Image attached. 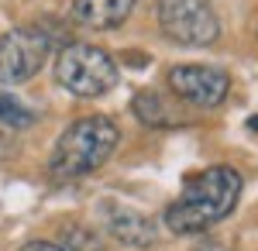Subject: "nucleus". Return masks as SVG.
Here are the masks:
<instances>
[{
    "label": "nucleus",
    "mask_w": 258,
    "mask_h": 251,
    "mask_svg": "<svg viewBox=\"0 0 258 251\" xmlns=\"http://www.w3.org/2000/svg\"><path fill=\"white\" fill-rule=\"evenodd\" d=\"M241 172L231 165H210L193 175L182 193L165 207V227L172 234H197L220 224L241 200Z\"/></svg>",
    "instance_id": "nucleus-1"
},
{
    "label": "nucleus",
    "mask_w": 258,
    "mask_h": 251,
    "mask_svg": "<svg viewBox=\"0 0 258 251\" xmlns=\"http://www.w3.org/2000/svg\"><path fill=\"white\" fill-rule=\"evenodd\" d=\"M117 145H120V131L110 117L103 114L80 117L55 141L52 158H48V175L59 179V182H69V179L97 172L100 165L117 152Z\"/></svg>",
    "instance_id": "nucleus-2"
},
{
    "label": "nucleus",
    "mask_w": 258,
    "mask_h": 251,
    "mask_svg": "<svg viewBox=\"0 0 258 251\" xmlns=\"http://www.w3.org/2000/svg\"><path fill=\"white\" fill-rule=\"evenodd\" d=\"M55 79L73 97L93 100L117 86L120 69L103 48L90 45V41H69L55 58Z\"/></svg>",
    "instance_id": "nucleus-3"
},
{
    "label": "nucleus",
    "mask_w": 258,
    "mask_h": 251,
    "mask_svg": "<svg viewBox=\"0 0 258 251\" xmlns=\"http://www.w3.org/2000/svg\"><path fill=\"white\" fill-rule=\"evenodd\" d=\"M159 28L165 38L186 48H207L220 38V21L210 0H155Z\"/></svg>",
    "instance_id": "nucleus-4"
},
{
    "label": "nucleus",
    "mask_w": 258,
    "mask_h": 251,
    "mask_svg": "<svg viewBox=\"0 0 258 251\" xmlns=\"http://www.w3.org/2000/svg\"><path fill=\"white\" fill-rule=\"evenodd\" d=\"M52 35L45 28H11L0 35V86H21L35 79L48 58Z\"/></svg>",
    "instance_id": "nucleus-5"
},
{
    "label": "nucleus",
    "mask_w": 258,
    "mask_h": 251,
    "mask_svg": "<svg viewBox=\"0 0 258 251\" xmlns=\"http://www.w3.org/2000/svg\"><path fill=\"white\" fill-rule=\"evenodd\" d=\"M169 86L179 100L193 103V107H220L231 93V76L217 66H176L169 73Z\"/></svg>",
    "instance_id": "nucleus-6"
},
{
    "label": "nucleus",
    "mask_w": 258,
    "mask_h": 251,
    "mask_svg": "<svg viewBox=\"0 0 258 251\" xmlns=\"http://www.w3.org/2000/svg\"><path fill=\"white\" fill-rule=\"evenodd\" d=\"M100 220H103V231L110 237H117L120 244H127V248H155V241H159L155 224L127 203L103 200L100 203Z\"/></svg>",
    "instance_id": "nucleus-7"
},
{
    "label": "nucleus",
    "mask_w": 258,
    "mask_h": 251,
    "mask_svg": "<svg viewBox=\"0 0 258 251\" xmlns=\"http://www.w3.org/2000/svg\"><path fill=\"white\" fill-rule=\"evenodd\" d=\"M135 4L138 0H76L73 4V21L90 28V31H110V28H120L127 21Z\"/></svg>",
    "instance_id": "nucleus-8"
},
{
    "label": "nucleus",
    "mask_w": 258,
    "mask_h": 251,
    "mask_svg": "<svg viewBox=\"0 0 258 251\" xmlns=\"http://www.w3.org/2000/svg\"><path fill=\"white\" fill-rule=\"evenodd\" d=\"M59 244L69 251H107L103 234H97L93 227H86L80 220H66L59 227Z\"/></svg>",
    "instance_id": "nucleus-9"
},
{
    "label": "nucleus",
    "mask_w": 258,
    "mask_h": 251,
    "mask_svg": "<svg viewBox=\"0 0 258 251\" xmlns=\"http://www.w3.org/2000/svg\"><path fill=\"white\" fill-rule=\"evenodd\" d=\"M131 110H135V117H138L141 124H148V128H172V114L165 110L162 97H159V93H152V90L135 93Z\"/></svg>",
    "instance_id": "nucleus-10"
},
{
    "label": "nucleus",
    "mask_w": 258,
    "mask_h": 251,
    "mask_svg": "<svg viewBox=\"0 0 258 251\" xmlns=\"http://www.w3.org/2000/svg\"><path fill=\"white\" fill-rule=\"evenodd\" d=\"M0 124H7V128H28V124H35V114L21 103L18 97H7V93H0Z\"/></svg>",
    "instance_id": "nucleus-11"
},
{
    "label": "nucleus",
    "mask_w": 258,
    "mask_h": 251,
    "mask_svg": "<svg viewBox=\"0 0 258 251\" xmlns=\"http://www.w3.org/2000/svg\"><path fill=\"white\" fill-rule=\"evenodd\" d=\"M21 251H69V248H62L59 241H28V244H21Z\"/></svg>",
    "instance_id": "nucleus-12"
},
{
    "label": "nucleus",
    "mask_w": 258,
    "mask_h": 251,
    "mask_svg": "<svg viewBox=\"0 0 258 251\" xmlns=\"http://www.w3.org/2000/svg\"><path fill=\"white\" fill-rule=\"evenodd\" d=\"M248 124H251V131H258V117H251V120H248Z\"/></svg>",
    "instance_id": "nucleus-13"
}]
</instances>
